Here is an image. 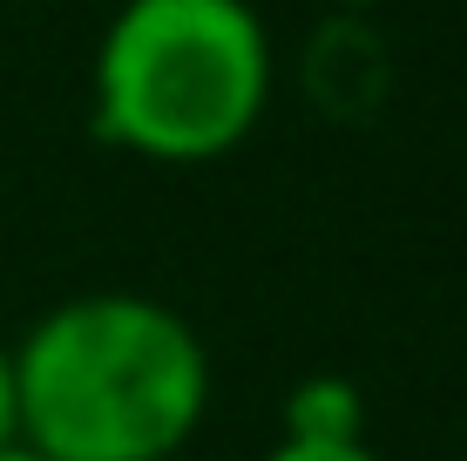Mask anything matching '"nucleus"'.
<instances>
[{
    "mask_svg": "<svg viewBox=\"0 0 467 461\" xmlns=\"http://www.w3.org/2000/svg\"><path fill=\"white\" fill-rule=\"evenodd\" d=\"M14 353L21 441L47 461H176L211 407L197 326L150 292H82Z\"/></svg>",
    "mask_w": 467,
    "mask_h": 461,
    "instance_id": "1",
    "label": "nucleus"
},
{
    "mask_svg": "<svg viewBox=\"0 0 467 461\" xmlns=\"http://www.w3.org/2000/svg\"><path fill=\"white\" fill-rule=\"evenodd\" d=\"M95 136L142 163H217L271 102V35L251 0H122L95 41Z\"/></svg>",
    "mask_w": 467,
    "mask_h": 461,
    "instance_id": "2",
    "label": "nucleus"
},
{
    "mask_svg": "<svg viewBox=\"0 0 467 461\" xmlns=\"http://www.w3.org/2000/svg\"><path fill=\"white\" fill-rule=\"evenodd\" d=\"M285 441H366V401L339 373H312L285 401Z\"/></svg>",
    "mask_w": 467,
    "mask_h": 461,
    "instance_id": "3",
    "label": "nucleus"
},
{
    "mask_svg": "<svg viewBox=\"0 0 467 461\" xmlns=\"http://www.w3.org/2000/svg\"><path fill=\"white\" fill-rule=\"evenodd\" d=\"M265 461H379V455H373V441H285L278 435V448Z\"/></svg>",
    "mask_w": 467,
    "mask_h": 461,
    "instance_id": "4",
    "label": "nucleus"
},
{
    "mask_svg": "<svg viewBox=\"0 0 467 461\" xmlns=\"http://www.w3.org/2000/svg\"><path fill=\"white\" fill-rule=\"evenodd\" d=\"M21 441V401H14V353L0 346V448Z\"/></svg>",
    "mask_w": 467,
    "mask_h": 461,
    "instance_id": "5",
    "label": "nucleus"
},
{
    "mask_svg": "<svg viewBox=\"0 0 467 461\" xmlns=\"http://www.w3.org/2000/svg\"><path fill=\"white\" fill-rule=\"evenodd\" d=\"M0 461H47V455H35L27 441H7V448H0Z\"/></svg>",
    "mask_w": 467,
    "mask_h": 461,
    "instance_id": "6",
    "label": "nucleus"
}]
</instances>
